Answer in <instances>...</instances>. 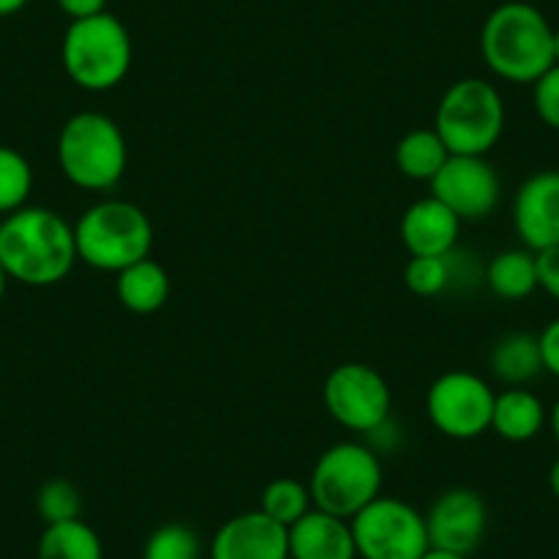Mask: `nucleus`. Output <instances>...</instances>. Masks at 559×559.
Listing matches in <instances>:
<instances>
[{"instance_id": "nucleus-35", "label": "nucleus", "mask_w": 559, "mask_h": 559, "mask_svg": "<svg viewBox=\"0 0 559 559\" xmlns=\"http://www.w3.org/2000/svg\"><path fill=\"white\" fill-rule=\"evenodd\" d=\"M548 426H551L554 439H557V444H559V397H557V403L551 406V412H548Z\"/></svg>"}, {"instance_id": "nucleus-27", "label": "nucleus", "mask_w": 559, "mask_h": 559, "mask_svg": "<svg viewBox=\"0 0 559 559\" xmlns=\"http://www.w3.org/2000/svg\"><path fill=\"white\" fill-rule=\"evenodd\" d=\"M36 510H39L45 526L74 521L83 513V493L67 477H52V480L41 483L39 493H36Z\"/></svg>"}, {"instance_id": "nucleus-32", "label": "nucleus", "mask_w": 559, "mask_h": 559, "mask_svg": "<svg viewBox=\"0 0 559 559\" xmlns=\"http://www.w3.org/2000/svg\"><path fill=\"white\" fill-rule=\"evenodd\" d=\"M28 7V0H0V17H12Z\"/></svg>"}, {"instance_id": "nucleus-7", "label": "nucleus", "mask_w": 559, "mask_h": 559, "mask_svg": "<svg viewBox=\"0 0 559 559\" xmlns=\"http://www.w3.org/2000/svg\"><path fill=\"white\" fill-rule=\"evenodd\" d=\"M381 483L384 469L370 444L337 442L319 455L308 488L313 508L352 521L359 510L381 497Z\"/></svg>"}, {"instance_id": "nucleus-29", "label": "nucleus", "mask_w": 559, "mask_h": 559, "mask_svg": "<svg viewBox=\"0 0 559 559\" xmlns=\"http://www.w3.org/2000/svg\"><path fill=\"white\" fill-rule=\"evenodd\" d=\"M537 258V288L559 302V245L535 252Z\"/></svg>"}, {"instance_id": "nucleus-37", "label": "nucleus", "mask_w": 559, "mask_h": 559, "mask_svg": "<svg viewBox=\"0 0 559 559\" xmlns=\"http://www.w3.org/2000/svg\"><path fill=\"white\" fill-rule=\"evenodd\" d=\"M554 63L559 67V28H554Z\"/></svg>"}, {"instance_id": "nucleus-30", "label": "nucleus", "mask_w": 559, "mask_h": 559, "mask_svg": "<svg viewBox=\"0 0 559 559\" xmlns=\"http://www.w3.org/2000/svg\"><path fill=\"white\" fill-rule=\"evenodd\" d=\"M540 343V357H543V370L551 373L554 379H559V319L548 321L543 326V332L537 335Z\"/></svg>"}, {"instance_id": "nucleus-28", "label": "nucleus", "mask_w": 559, "mask_h": 559, "mask_svg": "<svg viewBox=\"0 0 559 559\" xmlns=\"http://www.w3.org/2000/svg\"><path fill=\"white\" fill-rule=\"evenodd\" d=\"M532 105H535L537 118L546 127L559 132V67L554 63L546 74L532 83Z\"/></svg>"}, {"instance_id": "nucleus-4", "label": "nucleus", "mask_w": 559, "mask_h": 559, "mask_svg": "<svg viewBox=\"0 0 559 559\" xmlns=\"http://www.w3.org/2000/svg\"><path fill=\"white\" fill-rule=\"evenodd\" d=\"M127 138L105 112H74L61 127L58 165L78 190L110 192L127 174Z\"/></svg>"}, {"instance_id": "nucleus-15", "label": "nucleus", "mask_w": 559, "mask_h": 559, "mask_svg": "<svg viewBox=\"0 0 559 559\" xmlns=\"http://www.w3.org/2000/svg\"><path fill=\"white\" fill-rule=\"evenodd\" d=\"M461 219L433 195L419 198L403 212L401 241L412 258L448 255L459 247Z\"/></svg>"}, {"instance_id": "nucleus-6", "label": "nucleus", "mask_w": 559, "mask_h": 559, "mask_svg": "<svg viewBox=\"0 0 559 559\" xmlns=\"http://www.w3.org/2000/svg\"><path fill=\"white\" fill-rule=\"evenodd\" d=\"M504 99L488 80H455L439 99L433 129L450 154L486 157L504 132Z\"/></svg>"}, {"instance_id": "nucleus-24", "label": "nucleus", "mask_w": 559, "mask_h": 559, "mask_svg": "<svg viewBox=\"0 0 559 559\" xmlns=\"http://www.w3.org/2000/svg\"><path fill=\"white\" fill-rule=\"evenodd\" d=\"M261 513L277 521L283 526H292L302 519L305 513L313 510V497H310L308 483L297 477H274L261 493Z\"/></svg>"}, {"instance_id": "nucleus-22", "label": "nucleus", "mask_w": 559, "mask_h": 559, "mask_svg": "<svg viewBox=\"0 0 559 559\" xmlns=\"http://www.w3.org/2000/svg\"><path fill=\"white\" fill-rule=\"evenodd\" d=\"M450 159L444 140L439 138L437 129H412L403 134L395 146V165L406 179L428 181L442 170V165Z\"/></svg>"}, {"instance_id": "nucleus-26", "label": "nucleus", "mask_w": 559, "mask_h": 559, "mask_svg": "<svg viewBox=\"0 0 559 559\" xmlns=\"http://www.w3.org/2000/svg\"><path fill=\"white\" fill-rule=\"evenodd\" d=\"M143 559H201V537L192 526L168 521L148 535Z\"/></svg>"}, {"instance_id": "nucleus-5", "label": "nucleus", "mask_w": 559, "mask_h": 559, "mask_svg": "<svg viewBox=\"0 0 559 559\" xmlns=\"http://www.w3.org/2000/svg\"><path fill=\"white\" fill-rule=\"evenodd\" d=\"M61 63L78 88L112 91L132 69V36L110 12L72 20L61 39Z\"/></svg>"}, {"instance_id": "nucleus-21", "label": "nucleus", "mask_w": 559, "mask_h": 559, "mask_svg": "<svg viewBox=\"0 0 559 559\" xmlns=\"http://www.w3.org/2000/svg\"><path fill=\"white\" fill-rule=\"evenodd\" d=\"M486 286L491 294L508 302H519L526 299L532 292H537V258L535 252L526 247H513V250H502L486 263L483 272Z\"/></svg>"}, {"instance_id": "nucleus-23", "label": "nucleus", "mask_w": 559, "mask_h": 559, "mask_svg": "<svg viewBox=\"0 0 559 559\" xmlns=\"http://www.w3.org/2000/svg\"><path fill=\"white\" fill-rule=\"evenodd\" d=\"M36 559H105V546L94 526L74 519L45 526Z\"/></svg>"}, {"instance_id": "nucleus-17", "label": "nucleus", "mask_w": 559, "mask_h": 559, "mask_svg": "<svg viewBox=\"0 0 559 559\" xmlns=\"http://www.w3.org/2000/svg\"><path fill=\"white\" fill-rule=\"evenodd\" d=\"M548 426V408L526 386H508L497 392L491 414V431L513 444L532 442Z\"/></svg>"}, {"instance_id": "nucleus-3", "label": "nucleus", "mask_w": 559, "mask_h": 559, "mask_svg": "<svg viewBox=\"0 0 559 559\" xmlns=\"http://www.w3.org/2000/svg\"><path fill=\"white\" fill-rule=\"evenodd\" d=\"M78 258L99 272L118 274L132 263L152 258L154 225L132 201L105 198L80 214L74 223Z\"/></svg>"}, {"instance_id": "nucleus-12", "label": "nucleus", "mask_w": 559, "mask_h": 559, "mask_svg": "<svg viewBox=\"0 0 559 559\" xmlns=\"http://www.w3.org/2000/svg\"><path fill=\"white\" fill-rule=\"evenodd\" d=\"M426 526L431 546L472 557L486 537L488 508L472 488H448L428 508Z\"/></svg>"}, {"instance_id": "nucleus-13", "label": "nucleus", "mask_w": 559, "mask_h": 559, "mask_svg": "<svg viewBox=\"0 0 559 559\" xmlns=\"http://www.w3.org/2000/svg\"><path fill=\"white\" fill-rule=\"evenodd\" d=\"M513 228L532 252L559 245V170H537L515 190Z\"/></svg>"}, {"instance_id": "nucleus-36", "label": "nucleus", "mask_w": 559, "mask_h": 559, "mask_svg": "<svg viewBox=\"0 0 559 559\" xmlns=\"http://www.w3.org/2000/svg\"><path fill=\"white\" fill-rule=\"evenodd\" d=\"M7 286H9V274H7V269H3V263H0V302H3Z\"/></svg>"}, {"instance_id": "nucleus-8", "label": "nucleus", "mask_w": 559, "mask_h": 559, "mask_svg": "<svg viewBox=\"0 0 559 559\" xmlns=\"http://www.w3.org/2000/svg\"><path fill=\"white\" fill-rule=\"evenodd\" d=\"M359 559H419L431 548L426 515L397 497H376L352 519Z\"/></svg>"}, {"instance_id": "nucleus-11", "label": "nucleus", "mask_w": 559, "mask_h": 559, "mask_svg": "<svg viewBox=\"0 0 559 559\" xmlns=\"http://www.w3.org/2000/svg\"><path fill=\"white\" fill-rule=\"evenodd\" d=\"M431 195L442 201L461 223L486 219L502 198V179L486 157L450 154L431 179Z\"/></svg>"}, {"instance_id": "nucleus-9", "label": "nucleus", "mask_w": 559, "mask_h": 559, "mask_svg": "<svg viewBox=\"0 0 559 559\" xmlns=\"http://www.w3.org/2000/svg\"><path fill=\"white\" fill-rule=\"evenodd\" d=\"M497 392L483 376L472 370H448L439 376L426 395V412L442 437L469 442L491 431Z\"/></svg>"}, {"instance_id": "nucleus-16", "label": "nucleus", "mask_w": 559, "mask_h": 559, "mask_svg": "<svg viewBox=\"0 0 559 559\" xmlns=\"http://www.w3.org/2000/svg\"><path fill=\"white\" fill-rule=\"evenodd\" d=\"M292 559H359L352 521L313 508L297 524L288 526Z\"/></svg>"}, {"instance_id": "nucleus-14", "label": "nucleus", "mask_w": 559, "mask_h": 559, "mask_svg": "<svg viewBox=\"0 0 559 559\" xmlns=\"http://www.w3.org/2000/svg\"><path fill=\"white\" fill-rule=\"evenodd\" d=\"M212 559H292L288 526L261 510H247L225 521L212 540Z\"/></svg>"}, {"instance_id": "nucleus-34", "label": "nucleus", "mask_w": 559, "mask_h": 559, "mask_svg": "<svg viewBox=\"0 0 559 559\" xmlns=\"http://www.w3.org/2000/svg\"><path fill=\"white\" fill-rule=\"evenodd\" d=\"M548 488H551L554 497L559 499V459L554 461L551 469H548Z\"/></svg>"}, {"instance_id": "nucleus-19", "label": "nucleus", "mask_w": 559, "mask_h": 559, "mask_svg": "<svg viewBox=\"0 0 559 559\" xmlns=\"http://www.w3.org/2000/svg\"><path fill=\"white\" fill-rule=\"evenodd\" d=\"M488 368L504 386H526L543 370L540 343L532 332H508L488 352Z\"/></svg>"}, {"instance_id": "nucleus-33", "label": "nucleus", "mask_w": 559, "mask_h": 559, "mask_svg": "<svg viewBox=\"0 0 559 559\" xmlns=\"http://www.w3.org/2000/svg\"><path fill=\"white\" fill-rule=\"evenodd\" d=\"M419 559H469V557H464V554L448 551V548H437V546H431V548H428V551L423 554V557H419Z\"/></svg>"}, {"instance_id": "nucleus-25", "label": "nucleus", "mask_w": 559, "mask_h": 559, "mask_svg": "<svg viewBox=\"0 0 559 559\" xmlns=\"http://www.w3.org/2000/svg\"><path fill=\"white\" fill-rule=\"evenodd\" d=\"M34 192V168L12 146H0V217L28 206Z\"/></svg>"}, {"instance_id": "nucleus-1", "label": "nucleus", "mask_w": 559, "mask_h": 559, "mask_svg": "<svg viewBox=\"0 0 559 559\" xmlns=\"http://www.w3.org/2000/svg\"><path fill=\"white\" fill-rule=\"evenodd\" d=\"M74 225L45 206H23L0 219V263L31 288L58 286L78 263Z\"/></svg>"}, {"instance_id": "nucleus-10", "label": "nucleus", "mask_w": 559, "mask_h": 559, "mask_svg": "<svg viewBox=\"0 0 559 559\" xmlns=\"http://www.w3.org/2000/svg\"><path fill=\"white\" fill-rule=\"evenodd\" d=\"M324 406L346 431L365 433L392 417V390L384 376L365 362H343L324 381Z\"/></svg>"}, {"instance_id": "nucleus-2", "label": "nucleus", "mask_w": 559, "mask_h": 559, "mask_svg": "<svg viewBox=\"0 0 559 559\" xmlns=\"http://www.w3.org/2000/svg\"><path fill=\"white\" fill-rule=\"evenodd\" d=\"M480 52L499 80L532 85L554 67V28L537 7L508 0L483 23Z\"/></svg>"}, {"instance_id": "nucleus-31", "label": "nucleus", "mask_w": 559, "mask_h": 559, "mask_svg": "<svg viewBox=\"0 0 559 559\" xmlns=\"http://www.w3.org/2000/svg\"><path fill=\"white\" fill-rule=\"evenodd\" d=\"M56 7L67 14L69 20H85L94 14L107 12V0H56Z\"/></svg>"}, {"instance_id": "nucleus-20", "label": "nucleus", "mask_w": 559, "mask_h": 559, "mask_svg": "<svg viewBox=\"0 0 559 559\" xmlns=\"http://www.w3.org/2000/svg\"><path fill=\"white\" fill-rule=\"evenodd\" d=\"M466 252L455 247L448 255L437 258H408L403 269V283L417 297H442L450 288H455L461 280H477L480 272H472V261H464Z\"/></svg>"}, {"instance_id": "nucleus-18", "label": "nucleus", "mask_w": 559, "mask_h": 559, "mask_svg": "<svg viewBox=\"0 0 559 559\" xmlns=\"http://www.w3.org/2000/svg\"><path fill=\"white\" fill-rule=\"evenodd\" d=\"M116 299L134 316H152L170 299V274L154 258L132 263L116 274Z\"/></svg>"}]
</instances>
